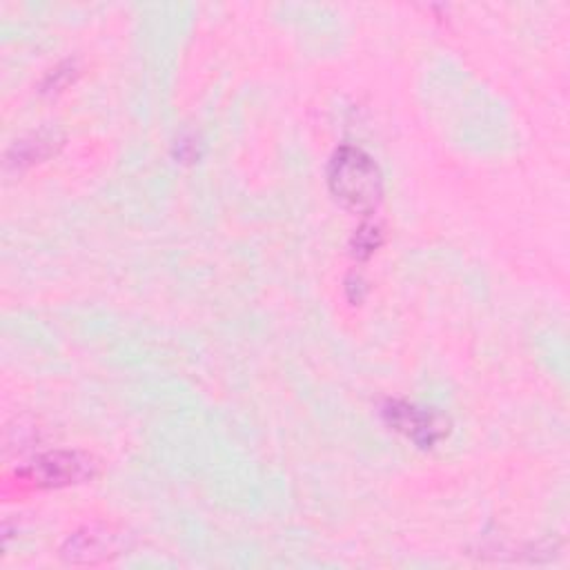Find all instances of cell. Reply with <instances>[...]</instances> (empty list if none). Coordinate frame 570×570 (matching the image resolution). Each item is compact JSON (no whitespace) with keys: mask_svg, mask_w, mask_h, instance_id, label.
Segmentation results:
<instances>
[{"mask_svg":"<svg viewBox=\"0 0 570 570\" xmlns=\"http://www.w3.org/2000/svg\"><path fill=\"white\" fill-rule=\"evenodd\" d=\"M330 194L354 214H372L383 198V176L370 154L358 147H338L327 165Z\"/></svg>","mask_w":570,"mask_h":570,"instance_id":"1","label":"cell"},{"mask_svg":"<svg viewBox=\"0 0 570 570\" xmlns=\"http://www.w3.org/2000/svg\"><path fill=\"white\" fill-rule=\"evenodd\" d=\"M96 472V463L89 454L82 452H47L38 456L29 468L22 470L27 481L40 488H60L91 479Z\"/></svg>","mask_w":570,"mask_h":570,"instance_id":"2","label":"cell"},{"mask_svg":"<svg viewBox=\"0 0 570 570\" xmlns=\"http://www.w3.org/2000/svg\"><path fill=\"white\" fill-rule=\"evenodd\" d=\"M383 416L392 430L419 448H432L448 436V421L443 416L407 401H390L383 407Z\"/></svg>","mask_w":570,"mask_h":570,"instance_id":"3","label":"cell"},{"mask_svg":"<svg viewBox=\"0 0 570 570\" xmlns=\"http://www.w3.org/2000/svg\"><path fill=\"white\" fill-rule=\"evenodd\" d=\"M116 537L105 530L87 528L67 539L62 557L71 563H96L109 554H116Z\"/></svg>","mask_w":570,"mask_h":570,"instance_id":"4","label":"cell"},{"mask_svg":"<svg viewBox=\"0 0 570 570\" xmlns=\"http://www.w3.org/2000/svg\"><path fill=\"white\" fill-rule=\"evenodd\" d=\"M379 243H381V232H379V227H374V225H363V227H358V232L354 234L352 252H354L356 256L365 258V256H370V254L379 247Z\"/></svg>","mask_w":570,"mask_h":570,"instance_id":"5","label":"cell"}]
</instances>
